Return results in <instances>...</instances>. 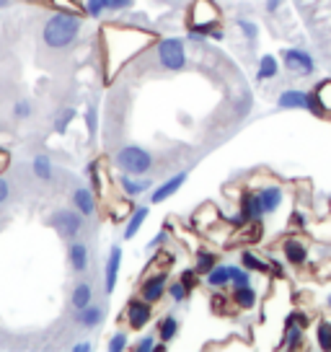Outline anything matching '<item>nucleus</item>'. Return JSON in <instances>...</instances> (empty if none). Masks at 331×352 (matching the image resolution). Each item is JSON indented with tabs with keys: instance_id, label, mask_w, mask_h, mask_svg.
<instances>
[{
	"instance_id": "1",
	"label": "nucleus",
	"mask_w": 331,
	"mask_h": 352,
	"mask_svg": "<svg viewBox=\"0 0 331 352\" xmlns=\"http://www.w3.org/2000/svg\"><path fill=\"white\" fill-rule=\"evenodd\" d=\"M80 16L78 13H55L49 16L42 29V36H45V44L52 47V50H62V47H70V44L78 39L80 34Z\"/></svg>"
},
{
	"instance_id": "2",
	"label": "nucleus",
	"mask_w": 331,
	"mask_h": 352,
	"mask_svg": "<svg viewBox=\"0 0 331 352\" xmlns=\"http://www.w3.org/2000/svg\"><path fill=\"white\" fill-rule=\"evenodd\" d=\"M222 21L220 8L215 0H192L187 11V29L189 39H205L210 36L212 29H218Z\"/></svg>"
},
{
	"instance_id": "3",
	"label": "nucleus",
	"mask_w": 331,
	"mask_h": 352,
	"mask_svg": "<svg viewBox=\"0 0 331 352\" xmlns=\"http://www.w3.org/2000/svg\"><path fill=\"white\" fill-rule=\"evenodd\" d=\"M117 166L124 174L143 176L153 168V155L148 153L145 148H140V145H124L117 153Z\"/></svg>"
},
{
	"instance_id": "4",
	"label": "nucleus",
	"mask_w": 331,
	"mask_h": 352,
	"mask_svg": "<svg viewBox=\"0 0 331 352\" xmlns=\"http://www.w3.org/2000/svg\"><path fill=\"white\" fill-rule=\"evenodd\" d=\"M158 63L163 70H171V73H179L187 65V47H184V39L179 36H168V39H161L158 42Z\"/></svg>"
},
{
	"instance_id": "5",
	"label": "nucleus",
	"mask_w": 331,
	"mask_h": 352,
	"mask_svg": "<svg viewBox=\"0 0 331 352\" xmlns=\"http://www.w3.org/2000/svg\"><path fill=\"white\" fill-rule=\"evenodd\" d=\"M282 63L290 73H295L298 78H306L316 70V60L310 57V52L300 50V47H287L282 50Z\"/></svg>"
},
{
	"instance_id": "6",
	"label": "nucleus",
	"mask_w": 331,
	"mask_h": 352,
	"mask_svg": "<svg viewBox=\"0 0 331 352\" xmlns=\"http://www.w3.org/2000/svg\"><path fill=\"white\" fill-rule=\"evenodd\" d=\"M52 228H55L62 239H76L80 228H83V215L80 212H73V210H60L52 215Z\"/></svg>"
},
{
	"instance_id": "7",
	"label": "nucleus",
	"mask_w": 331,
	"mask_h": 352,
	"mask_svg": "<svg viewBox=\"0 0 331 352\" xmlns=\"http://www.w3.org/2000/svg\"><path fill=\"white\" fill-rule=\"evenodd\" d=\"M124 319L130 324V329H145V324L153 319V311H150V303L143 300V298H133L127 308H124Z\"/></svg>"
},
{
	"instance_id": "8",
	"label": "nucleus",
	"mask_w": 331,
	"mask_h": 352,
	"mask_svg": "<svg viewBox=\"0 0 331 352\" xmlns=\"http://www.w3.org/2000/svg\"><path fill=\"white\" fill-rule=\"evenodd\" d=\"M168 290V280H166V272H155V275L145 277L143 287H140V298L148 300V303H158L163 293Z\"/></svg>"
},
{
	"instance_id": "9",
	"label": "nucleus",
	"mask_w": 331,
	"mask_h": 352,
	"mask_svg": "<svg viewBox=\"0 0 331 352\" xmlns=\"http://www.w3.org/2000/svg\"><path fill=\"white\" fill-rule=\"evenodd\" d=\"M187 176H189V171H179V174L168 176L161 187H155V192L150 195V202H153V205H161V202H166L168 197H174L179 189L184 187Z\"/></svg>"
},
{
	"instance_id": "10",
	"label": "nucleus",
	"mask_w": 331,
	"mask_h": 352,
	"mask_svg": "<svg viewBox=\"0 0 331 352\" xmlns=\"http://www.w3.org/2000/svg\"><path fill=\"white\" fill-rule=\"evenodd\" d=\"M282 254H285V262L295 264V267H303L308 262V246H306V241L295 239V236L282 241Z\"/></svg>"
},
{
	"instance_id": "11",
	"label": "nucleus",
	"mask_w": 331,
	"mask_h": 352,
	"mask_svg": "<svg viewBox=\"0 0 331 352\" xmlns=\"http://www.w3.org/2000/svg\"><path fill=\"white\" fill-rule=\"evenodd\" d=\"M277 107L285 111H295V109H308V91H300V88H287L279 94L277 99Z\"/></svg>"
},
{
	"instance_id": "12",
	"label": "nucleus",
	"mask_w": 331,
	"mask_h": 352,
	"mask_svg": "<svg viewBox=\"0 0 331 352\" xmlns=\"http://www.w3.org/2000/svg\"><path fill=\"white\" fill-rule=\"evenodd\" d=\"M256 192H259V199H262V205H264L266 215L277 212L279 205H282V199H285V189L279 187V184H266V187L256 189Z\"/></svg>"
},
{
	"instance_id": "13",
	"label": "nucleus",
	"mask_w": 331,
	"mask_h": 352,
	"mask_svg": "<svg viewBox=\"0 0 331 352\" xmlns=\"http://www.w3.org/2000/svg\"><path fill=\"white\" fill-rule=\"evenodd\" d=\"M119 267H122V246H111L109 259H106V270H104L106 293H114V287H117V277H119Z\"/></svg>"
},
{
	"instance_id": "14",
	"label": "nucleus",
	"mask_w": 331,
	"mask_h": 352,
	"mask_svg": "<svg viewBox=\"0 0 331 352\" xmlns=\"http://www.w3.org/2000/svg\"><path fill=\"white\" fill-rule=\"evenodd\" d=\"M218 223H222V215L218 212V208L215 205H202V208L194 212V226L197 228H202V231H212Z\"/></svg>"
},
{
	"instance_id": "15",
	"label": "nucleus",
	"mask_w": 331,
	"mask_h": 352,
	"mask_svg": "<svg viewBox=\"0 0 331 352\" xmlns=\"http://www.w3.org/2000/svg\"><path fill=\"white\" fill-rule=\"evenodd\" d=\"M241 212L246 220H262L266 215L264 212V205H262V199H259V192H246L241 199Z\"/></svg>"
},
{
	"instance_id": "16",
	"label": "nucleus",
	"mask_w": 331,
	"mask_h": 352,
	"mask_svg": "<svg viewBox=\"0 0 331 352\" xmlns=\"http://www.w3.org/2000/svg\"><path fill=\"white\" fill-rule=\"evenodd\" d=\"M233 306L241 308V311H251V308H256V303H259V296H256V290L251 285H243V287H233Z\"/></svg>"
},
{
	"instance_id": "17",
	"label": "nucleus",
	"mask_w": 331,
	"mask_h": 352,
	"mask_svg": "<svg viewBox=\"0 0 331 352\" xmlns=\"http://www.w3.org/2000/svg\"><path fill=\"white\" fill-rule=\"evenodd\" d=\"M231 275H233V264H215L210 272H207V285L220 290V287L231 285Z\"/></svg>"
},
{
	"instance_id": "18",
	"label": "nucleus",
	"mask_w": 331,
	"mask_h": 352,
	"mask_svg": "<svg viewBox=\"0 0 331 352\" xmlns=\"http://www.w3.org/2000/svg\"><path fill=\"white\" fill-rule=\"evenodd\" d=\"M148 215H150V208H148V205L135 208L133 212H130V218H127V226H124V239H135L137 231L143 228V223L148 220Z\"/></svg>"
},
{
	"instance_id": "19",
	"label": "nucleus",
	"mask_w": 331,
	"mask_h": 352,
	"mask_svg": "<svg viewBox=\"0 0 331 352\" xmlns=\"http://www.w3.org/2000/svg\"><path fill=\"white\" fill-rule=\"evenodd\" d=\"M119 187L127 197H137V195H143V192L150 189V182H148V179H133V174H124V171H122Z\"/></svg>"
},
{
	"instance_id": "20",
	"label": "nucleus",
	"mask_w": 331,
	"mask_h": 352,
	"mask_svg": "<svg viewBox=\"0 0 331 352\" xmlns=\"http://www.w3.org/2000/svg\"><path fill=\"white\" fill-rule=\"evenodd\" d=\"M73 205L80 215H93V210H96V199H93V192L91 189H76L73 192Z\"/></svg>"
},
{
	"instance_id": "21",
	"label": "nucleus",
	"mask_w": 331,
	"mask_h": 352,
	"mask_svg": "<svg viewBox=\"0 0 331 352\" xmlns=\"http://www.w3.org/2000/svg\"><path fill=\"white\" fill-rule=\"evenodd\" d=\"M101 319H104V308L93 306V303H89L86 308H80V311H78V324H80V327H86V329L99 327Z\"/></svg>"
},
{
	"instance_id": "22",
	"label": "nucleus",
	"mask_w": 331,
	"mask_h": 352,
	"mask_svg": "<svg viewBox=\"0 0 331 352\" xmlns=\"http://www.w3.org/2000/svg\"><path fill=\"white\" fill-rule=\"evenodd\" d=\"M303 337H306V327H298V324H285L282 347H285V350H298L300 344H303Z\"/></svg>"
},
{
	"instance_id": "23",
	"label": "nucleus",
	"mask_w": 331,
	"mask_h": 352,
	"mask_svg": "<svg viewBox=\"0 0 331 352\" xmlns=\"http://www.w3.org/2000/svg\"><path fill=\"white\" fill-rule=\"evenodd\" d=\"M176 334H179V319L174 314H168V316H163L161 324H158V340L168 344L171 340H176Z\"/></svg>"
},
{
	"instance_id": "24",
	"label": "nucleus",
	"mask_w": 331,
	"mask_h": 352,
	"mask_svg": "<svg viewBox=\"0 0 331 352\" xmlns=\"http://www.w3.org/2000/svg\"><path fill=\"white\" fill-rule=\"evenodd\" d=\"M70 264H73L76 272H86V267H89V249H86V243H73L70 246Z\"/></svg>"
},
{
	"instance_id": "25",
	"label": "nucleus",
	"mask_w": 331,
	"mask_h": 352,
	"mask_svg": "<svg viewBox=\"0 0 331 352\" xmlns=\"http://www.w3.org/2000/svg\"><path fill=\"white\" fill-rule=\"evenodd\" d=\"M277 73H279V60L275 55H264L259 60V73H256L259 80H272L277 78Z\"/></svg>"
},
{
	"instance_id": "26",
	"label": "nucleus",
	"mask_w": 331,
	"mask_h": 352,
	"mask_svg": "<svg viewBox=\"0 0 331 352\" xmlns=\"http://www.w3.org/2000/svg\"><path fill=\"white\" fill-rule=\"evenodd\" d=\"M316 342L323 352H331V321L321 319L319 327H316Z\"/></svg>"
},
{
	"instance_id": "27",
	"label": "nucleus",
	"mask_w": 331,
	"mask_h": 352,
	"mask_svg": "<svg viewBox=\"0 0 331 352\" xmlns=\"http://www.w3.org/2000/svg\"><path fill=\"white\" fill-rule=\"evenodd\" d=\"M91 298H93V290H91L89 283H80V285L73 290V308H86L91 303Z\"/></svg>"
},
{
	"instance_id": "28",
	"label": "nucleus",
	"mask_w": 331,
	"mask_h": 352,
	"mask_svg": "<svg viewBox=\"0 0 331 352\" xmlns=\"http://www.w3.org/2000/svg\"><path fill=\"white\" fill-rule=\"evenodd\" d=\"M241 264L249 270V272H269V264L262 262V259H259L254 252H249V249L241 254Z\"/></svg>"
},
{
	"instance_id": "29",
	"label": "nucleus",
	"mask_w": 331,
	"mask_h": 352,
	"mask_svg": "<svg viewBox=\"0 0 331 352\" xmlns=\"http://www.w3.org/2000/svg\"><path fill=\"white\" fill-rule=\"evenodd\" d=\"M313 94H316V99H319L323 114H331V80H323V83H319Z\"/></svg>"
},
{
	"instance_id": "30",
	"label": "nucleus",
	"mask_w": 331,
	"mask_h": 352,
	"mask_svg": "<svg viewBox=\"0 0 331 352\" xmlns=\"http://www.w3.org/2000/svg\"><path fill=\"white\" fill-rule=\"evenodd\" d=\"M215 264H218V256H215L212 252H207V249L197 252V267H194V270H197L199 275H207Z\"/></svg>"
},
{
	"instance_id": "31",
	"label": "nucleus",
	"mask_w": 331,
	"mask_h": 352,
	"mask_svg": "<svg viewBox=\"0 0 331 352\" xmlns=\"http://www.w3.org/2000/svg\"><path fill=\"white\" fill-rule=\"evenodd\" d=\"M34 174L39 176V179H52V161L47 158V155H36L34 158Z\"/></svg>"
},
{
	"instance_id": "32",
	"label": "nucleus",
	"mask_w": 331,
	"mask_h": 352,
	"mask_svg": "<svg viewBox=\"0 0 331 352\" xmlns=\"http://www.w3.org/2000/svg\"><path fill=\"white\" fill-rule=\"evenodd\" d=\"M231 285H233V287L251 285V272H249V270H246V267H233Z\"/></svg>"
},
{
	"instance_id": "33",
	"label": "nucleus",
	"mask_w": 331,
	"mask_h": 352,
	"mask_svg": "<svg viewBox=\"0 0 331 352\" xmlns=\"http://www.w3.org/2000/svg\"><path fill=\"white\" fill-rule=\"evenodd\" d=\"M238 29H241V34L249 39V42H256V39H259V26H256L254 21H249V19H238Z\"/></svg>"
},
{
	"instance_id": "34",
	"label": "nucleus",
	"mask_w": 331,
	"mask_h": 352,
	"mask_svg": "<svg viewBox=\"0 0 331 352\" xmlns=\"http://www.w3.org/2000/svg\"><path fill=\"white\" fill-rule=\"evenodd\" d=\"M168 296L174 298V303H184V300L189 298V290L184 287L181 280H176V283H171V285H168Z\"/></svg>"
},
{
	"instance_id": "35",
	"label": "nucleus",
	"mask_w": 331,
	"mask_h": 352,
	"mask_svg": "<svg viewBox=\"0 0 331 352\" xmlns=\"http://www.w3.org/2000/svg\"><path fill=\"white\" fill-rule=\"evenodd\" d=\"M76 120V109H62L60 111V117L55 120V130L57 132H65L67 130V124Z\"/></svg>"
},
{
	"instance_id": "36",
	"label": "nucleus",
	"mask_w": 331,
	"mask_h": 352,
	"mask_svg": "<svg viewBox=\"0 0 331 352\" xmlns=\"http://www.w3.org/2000/svg\"><path fill=\"white\" fill-rule=\"evenodd\" d=\"M127 350V334L124 331H117L109 340V352H124Z\"/></svg>"
},
{
	"instance_id": "37",
	"label": "nucleus",
	"mask_w": 331,
	"mask_h": 352,
	"mask_svg": "<svg viewBox=\"0 0 331 352\" xmlns=\"http://www.w3.org/2000/svg\"><path fill=\"white\" fill-rule=\"evenodd\" d=\"M197 270H184V272H181V277H179V280H181V283H184V287H187L189 293H192V290H194V287H197Z\"/></svg>"
},
{
	"instance_id": "38",
	"label": "nucleus",
	"mask_w": 331,
	"mask_h": 352,
	"mask_svg": "<svg viewBox=\"0 0 331 352\" xmlns=\"http://www.w3.org/2000/svg\"><path fill=\"white\" fill-rule=\"evenodd\" d=\"M86 11H89V16H93V19H99L101 13L106 11V0H89Z\"/></svg>"
},
{
	"instance_id": "39",
	"label": "nucleus",
	"mask_w": 331,
	"mask_h": 352,
	"mask_svg": "<svg viewBox=\"0 0 331 352\" xmlns=\"http://www.w3.org/2000/svg\"><path fill=\"white\" fill-rule=\"evenodd\" d=\"M285 324H298V327H308L310 319L303 314V311H290V316H287Z\"/></svg>"
},
{
	"instance_id": "40",
	"label": "nucleus",
	"mask_w": 331,
	"mask_h": 352,
	"mask_svg": "<svg viewBox=\"0 0 331 352\" xmlns=\"http://www.w3.org/2000/svg\"><path fill=\"white\" fill-rule=\"evenodd\" d=\"M106 8L109 11H127V8H133V0H106Z\"/></svg>"
},
{
	"instance_id": "41",
	"label": "nucleus",
	"mask_w": 331,
	"mask_h": 352,
	"mask_svg": "<svg viewBox=\"0 0 331 352\" xmlns=\"http://www.w3.org/2000/svg\"><path fill=\"white\" fill-rule=\"evenodd\" d=\"M155 350V337H143V340L137 342V347L135 352H153Z\"/></svg>"
},
{
	"instance_id": "42",
	"label": "nucleus",
	"mask_w": 331,
	"mask_h": 352,
	"mask_svg": "<svg viewBox=\"0 0 331 352\" xmlns=\"http://www.w3.org/2000/svg\"><path fill=\"white\" fill-rule=\"evenodd\" d=\"M212 308H215L218 314H220V311H228V298L220 296V293H215V296H212Z\"/></svg>"
},
{
	"instance_id": "43",
	"label": "nucleus",
	"mask_w": 331,
	"mask_h": 352,
	"mask_svg": "<svg viewBox=\"0 0 331 352\" xmlns=\"http://www.w3.org/2000/svg\"><path fill=\"white\" fill-rule=\"evenodd\" d=\"M29 114H32V104H29V101H19V104H16V117H19V120H26Z\"/></svg>"
},
{
	"instance_id": "44",
	"label": "nucleus",
	"mask_w": 331,
	"mask_h": 352,
	"mask_svg": "<svg viewBox=\"0 0 331 352\" xmlns=\"http://www.w3.org/2000/svg\"><path fill=\"white\" fill-rule=\"evenodd\" d=\"M308 111H313L316 117H323V109H321L319 99H316V94H308Z\"/></svg>"
},
{
	"instance_id": "45",
	"label": "nucleus",
	"mask_w": 331,
	"mask_h": 352,
	"mask_svg": "<svg viewBox=\"0 0 331 352\" xmlns=\"http://www.w3.org/2000/svg\"><path fill=\"white\" fill-rule=\"evenodd\" d=\"M86 122H89V130H91V135H93V132H96V124H99L96 109H89V114H86Z\"/></svg>"
},
{
	"instance_id": "46",
	"label": "nucleus",
	"mask_w": 331,
	"mask_h": 352,
	"mask_svg": "<svg viewBox=\"0 0 331 352\" xmlns=\"http://www.w3.org/2000/svg\"><path fill=\"white\" fill-rule=\"evenodd\" d=\"M163 241H168V231H161V233H158L153 241L148 243V249H158V246H161Z\"/></svg>"
},
{
	"instance_id": "47",
	"label": "nucleus",
	"mask_w": 331,
	"mask_h": 352,
	"mask_svg": "<svg viewBox=\"0 0 331 352\" xmlns=\"http://www.w3.org/2000/svg\"><path fill=\"white\" fill-rule=\"evenodd\" d=\"M55 6H62V8H65V11H70V13L78 11V3H76V0H55Z\"/></svg>"
},
{
	"instance_id": "48",
	"label": "nucleus",
	"mask_w": 331,
	"mask_h": 352,
	"mask_svg": "<svg viewBox=\"0 0 331 352\" xmlns=\"http://www.w3.org/2000/svg\"><path fill=\"white\" fill-rule=\"evenodd\" d=\"M8 195H11V187H8V182H5V179H0V205L8 199Z\"/></svg>"
},
{
	"instance_id": "49",
	"label": "nucleus",
	"mask_w": 331,
	"mask_h": 352,
	"mask_svg": "<svg viewBox=\"0 0 331 352\" xmlns=\"http://www.w3.org/2000/svg\"><path fill=\"white\" fill-rule=\"evenodd\" d=\"M319 277L321 280H326V277H331V259H326V262L319 267Z\"/></svg>"
},
{
	"instance_id": "50",
	"label": "nucleus",
	"mask_w": 331,
	"mask_h": 352,
	"mask_svg": "<svg viewBox=\"0 0 331 352\" xmlns=\"http://www.w3.org/2000/svg\"><path fill=\"white\" fill-rule=\"evenodd\" d=\"M282 8V0H266V13H277Z\"/></svg>"
},
{
	"instance_id": "51",
	"label": "nucleus",
	"mask_w": 331,
	"mask_h": 352,
	"mask_svg": "<svg viewBox=\"0 0 331 352\" xmlns=\"http://www.w3.org/2000/svg\"><path fill=\"white\" fill-rule=\"evenodd\" d=\"M73 350H76V352H89V350H91V344H89V342H80V344H76Z\"/></svg>"
},
{
	"instance_id": "52",
	"label": "nucleus",
	"mask_w": 331,
	"mask_h": 352,
	"mask_svg": "<svg viewBox=\"0 0 331 352\" xmlns=\"http://www.w3.org/2000/svg\"><path fill=\"white\" fill-rule=\"evenodd\" d=\"M5 3H11V0H0V8H3V6H5Z\"/></svg>"
},
{
	"instance_id": "53",
	"label": "nucleus",
	"mask_w": 331,
	"mask_h": 352,
	"mask_svg": "<svg viewBox=\"0 0 331 352\" xmlns=\"http://www.w3.org/2000/svg\"><path fill=\"white\" fill-rule=\"evenodd\" d=\"M326 303H329V308H331V296H329V300H326Z\"/></svg>"
}]
</instances>
